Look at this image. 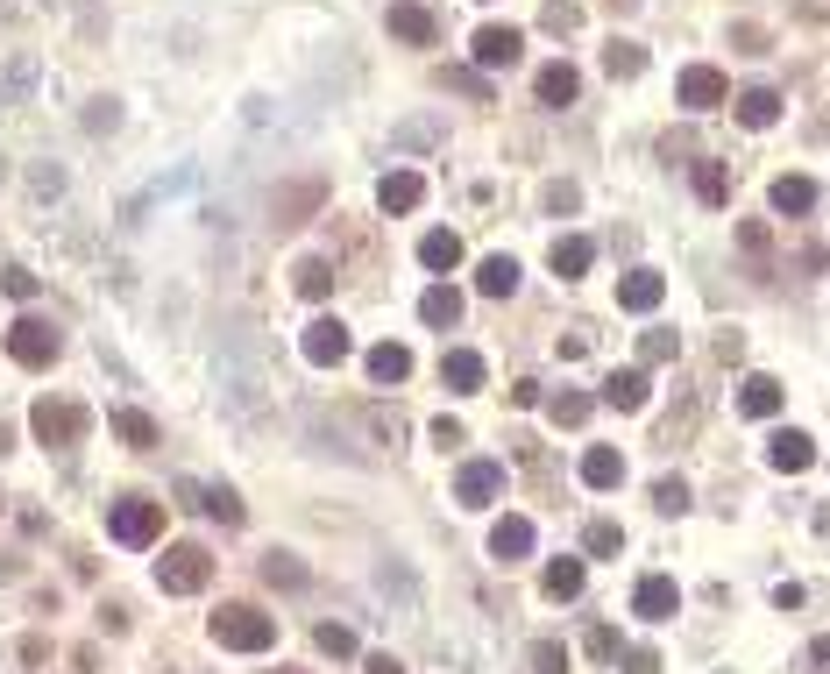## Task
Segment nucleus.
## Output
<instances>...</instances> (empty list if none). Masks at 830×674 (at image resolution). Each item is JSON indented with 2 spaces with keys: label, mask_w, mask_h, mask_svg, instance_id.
I'll use <instances>...</instances> for the list:
<instances>
[{
  "label": "nucleus",
  "mask_w": 830,
  "mask_h": 674,
  "mask_svg": "<svg viewBox=\"0 0 830 674\" xmlns=\"http://www.w3.org/2000/svg\"><path fill=\"white\" fill-rule=\"evenodd\" d=\"M320 199H327V185H320V178H298V185H284V192H277V228H298V220H306Z\"/></svg>",
  "instance_id": "f3484780"
},
{
  "label": "nucleus",
  "mask_w": 830,
  "mask_h": 674,
  "mask_svg": "<svg viewBox=\"0 0 830 674\" xmlns=\"http://www.w3.org/2000/svg\"><path fill=\"white\" fill-rule=\"evenodd\" d=\"M533 674H568V646H554V639H533Z\"/></svg>",
  "instance_id": "37998d69"
},
{
  "label": "nucleus",
  "mask_w": 830,
  "mask_h": 674,
  "mask_svg": "<svg viewBox=\"0 0 830 674\" xmlns=\"http://www.w3.org/2000/svg\"><path fill=\"white\" fill-rule=\"evenodd\" d=\"M774 213H809L816 206V178H774Z\"/></svg>",
  "instance_id": "2f4dec72"
},
{
  "label": "nucleus",
  "mask_w": 830,
  "mask_h": 674,
  "mask_svg": "<svg viewBox=\"0 0 830 674\" xmlns=\"http://www.w3.org/2000/svg\"><path fill=\"white\" fill-rule=\"evenodd\" d=\"M213 646H228V653H270L277 646V618H263L256 604H220L213 611Z\"/></svg>",
  "instance_id": "f257e3e1"
},
{
  "label": "nucleus",
  "mask_w": 830,
  "mask_h": 674,
  "mask_svg": "<svg viewBox=\"0 0 830 674\" xmlns=\"http://www.w3.org/2000/svg\"><path fill=\"white\" fill-rule=\"evenodd\" d=\"M384 29L398 36V43H440V15L426 8V0H391V8H384Z\"/></svg>",
  "instance_id": "0eeeda50"
},
{
  "label": "nucleus",
  "mask_w": 830,
  "mask_h": 674,
  "mask_svg": "<svg viewBox=\"0 0 830 674\" xmlns=\"http://www.w3.org/2000/svg\"><path fill=\"white\" fill-rule=\"evenodd\" d=\"M114 128H121V107L114 100H93L86 107V135H114Z\"/></svg>",
  "instance_id": "49530a36"
},
{
  "label": "nucleus",
  "mask_w": 830,
  "mask_h": 674,
  "mask_svg": "<svg viewBox=\"0 0 830 674\" xmlns=\"http://www.w3.org/2000/svg\"><path fill=\"white\" fill-rule=\"evenodd\" d=\"M440 384L447 391H483V355L476 348H447L440 355Z\"/></svg>",
  "instance_id": "a211bd4d"
},
{
  "label": "nucleus",
  "mask_w": 830,
  "mask_h": 674,
  "mask_svg": "<svg viewBox=\"0 0 830 674\" xmlns=\"http://www.w3.org/2000/svg\"><path fill=\"white\" fill-rule=\"evenodd\" d=\"M575 199H582L575 185H547V206H554V213H575Z\"/></svg>",
  "instance_id": "864d4df0"
},
{
  "label": "nucleus",
  "mask_w": 830,
  "mask_h": 674,
  "mask_svg": "<svg viewBox=\"0 0 830 674\" xmlns=\"http://www.w3.org/2000/svg\"><path fill=\"white\" fill-rule=\"evenodd\" d=\"M213 582V554L206 547H171L164 561H157V589L164 596H199Z\"/></svg>",
  "instance_id": "7ed1b4c3"
},
{
  "label": "nucleus",
  "mask_w": 830,
  "mask_h": 674,
  "mask_svg": "<svg viewBox=\"0 0 830 674\" xmlns=\"http://www.w3.org/2000/svg\"><path fill=\"white\" fill-rule=\"evenodd\" d=\"M625 667H632V674H660V653H653V646H632Z\"/></svg>",
  "instance_id": "603ef678"
},
{
  "label": "nucleus",
  "mask_w": 830,
  "mask_h": 674,
  "mask_svg": "<svg viewBox=\"0 0 830 674\" xmlns=\"http://www.w3.org/2000/svg\"><path fill=\"white\" fill-rule=\"evenodd\" d=\"M419 263H426V270H455V263H462V235H447V228H433V235L419 242Z\"/></svg>",
  "instance_id": "473e14b6"
},
{
  "label": "nucleus",
  "mask_w": 830,
  "mask_h": 674,
  "mask_svg": "<svg viewBox=\"0 0 830 674\" xmlns=\"http://www.w3.org/2000/svg\"><path fill=\"white\" fill-rule=\"evenodd\" d=\"M504 490V462H462L455 476V504H490Z\"/></svg>",
  "instance_id": "9b49d317"
},
{
  "label": "nucleus",
  "mask_w": 830,
  "mask_h": 674,
  "mask_svg": "<svg viewBox=\"0 0 830 674\" xmlns=\"http://www.w3.org/2000/svg\"><path fill=\"white\" fill-rule=\"evenodd\" d=\"M533 93H540V107H568V100L582 93V79H575V64H547L540 79H533Z\"/></svg>",
  "instance_id": "bb28decb"
},
{
  "label": "nucleus",
  "mask_w": 830,
  "mask_h": 674,
  "mask_svg": "<svg viewBox=\"0 0 830 674\" xmlns=\"http://www.w3.org/2000/svg\"><path fill=\"white\" fill-rule=\"evenodd\" d=\"M547 419H554V426H582V419H589V398H582V391H554V398H547Z\"/></svg>",
  "instance_id": "4c0bfd02"
},
{
  "label": "nucleus",
  "mask_w": 830,
  "mask_h": 674,
  "mask_svg": "<svg viewBox=\"0 0 830 674\" xmlns=\"http://www.w3.org/2000/svg\"><path fill=\"white\" fill-rule=\"evenodd\" d=\"M313 639H320V653H334V660H355V653H362V646H355V632H348V625H320V632H313Z\"/></svg>",
  "instance_id": "ea45409f"
},
{
  "label": "nucleus",
  "mask_w": 830,
  "mask_h": 674,
  "mask_svg": "<svg viewBox=\"0 0 830 674\" xmlns=\"http://www.w3.org/2000/svg\"><path fill=\"white\" fill-rule=\"evenodd\" d=\"M653 511H667V518L689 511V483H682V476H660V483H653Z\"/></svg>",
  "instance_id": "58836bf2"
},
{
  "label": "nucleus",
  "mask_w": 830,
  "mask_h": 674,
  "mask_svg": "<svg viewBox=\"0 0 830 674\" xmlns=\"http://www.w3.org/2000/svg\"><path fill=\"white\" fill-rule=\"evenodd\" d=\"M469 433H462V419H433V447H462Z\"/></svg>",
  "instance_id": "3c124183"
},
{
  "label": "nucleus",
  "mask_w": 830,
  "mask_h": 674,
  "mask_svg": "<svg viewBox=\"0 0 830 674\" xmlns=\"http://www.w3.org/2000/svg\"><path fill=\"white\" fill-rule=\"evenodd\" d=\"M362 674H405V667H398L391 653H369V660H362Z\"/></svg>",
  "instance_id": "6e6d98bb"
},
{
  "label": "nucleus",
  "mask_w": 830,
  "mask_h": 674,
  "mask_svg": "<svg viewBox=\"0 0 830 674\" xmlns=\"http://www.w3.org/2000/svg\"><path fill=\"white\" fill-rule=\"evenodd\" d=\"M291 284H298V298H313V306H320V298L334 291V263L327 256H306V263L291 270Z\"/></svg>",
  "instance_id": "7c9ffc66"
},
{
  "label": "nucleus",
  "mask_w": 830,
  "mask_h": 674,
  "mask_svg": "<svg viewBox=\"0 0 830 674\" xmlns=\"http://www.w3.org/2000/svg\"><path fill=\"white\" fill-rule=\"evenodd\" d=\"M36 270H22V263H8V270H0V291H8V298H36Z\"/></svg>",
  "instance_id": "c03bdc74"
},
{
  "label": "nucleus",
  "mask_w": 830,
  "mask_h": 674,
  "mask_svg": "<svg viewBox=\"0 0 830 674\" xmlns=\"http://www.w3.org/2000/svg\"><path fill=\"white\" fill-rule=\"evenodd\" d=\"M43 79V57L36 50H15L8 64H0V107H22V93Z\"/></svg>",
  "instance_id": "ddd939ff"
},
{
  "label": "nucleus",
  "mask_w": 830,
  "mask_h": 674,
  "mask_svg": "<svg viewBox=\"0 0 830 674\" xmlns=\"http://www.w3.org/2000/svg\"><path fill=\"white\" fill-rule=\"evenodd\" d=\"M632 611H639V618H653V625H660V618H674V611H682V589H674V582H667V575H646V582H639V589H632Z\"/></svg>",
  "instance_id": "4468645a"
},
{
  "label": "nucleus",
  "mask_w": 830,
  "mask_h": 674,
  "mask_svg": "<svg viewBox=\"0 0 830 674\" xmlns=\"http://www.w3.org/2000/svg\"><path fill=\"white\" fill-rule=\"evenodd\" d=\"M178 497H185L192 511L220 518V526H242V518H249V511H242V497H235L228 483H192V476H185V483H178Z\"/></svg>",
  "instance_id": "6e6552de"
},
{
  "label": "nucleus",
  "mask_w": 830,
  "mask_h": 674,
  "mask_svg": "<svg viewBox=\"0 0 830 674\" xmlns=\"http://www.w3.org/2000/svg\"><path fill=\"white\" fill-rule=\"evenodd\" d=\"M547 263H554V277H582V270L596 263V242H589V235H561V242L547 249Z\"/></svg>",
  "instance_id": "a878e982"
},
{
  "label": "nucleus",
  "mask_w": 830,
  "mask_h": 674,
  "mask_svg": "<svg viewBox=\"0 0 830 674\" xmlns=\"http://www.w3.org/2000/svg\"><path fill=\"white\" fill-rule=\"evenodd\" d=\"M809 660H816V667H830V639H809Z\"/></svg>",
  "instance_id": "4d7b16f0"
},
{
  "label": "nucleus",
  "mask_w": 830,
  "mask_h": 674,
  "mask_svg": "<svg viewBox=\"0 0 830 674\" xmlns=\"http://www.w3.org/2000/svg\"><path fill=\"white\" fill-rule=\"evenodd\" d=\"M731 114H738L745 128H774V121H781V93H774V86H752V93L731 100Z\"/></svg>",
  "instance_id": "aec40b11"
},
{
  "label": "nucleus",
  "mask_w": 830,
  "mask_h": 674,
  "mask_svg": "<svg viewBox=\"0 0 830 674\" xmlns=\"http://www.w3.org/2000/svg\"><path fill=\"white\" fill-rule=\"evenodd\" d=\"M29 426H36L43 447H79L93 419H86V405H71V398H43V405L29 412Z\"/></svg>",
  "instance_id": "39448f33"
},
{
  "label": "nucleus",
  "mask_w": 830,
  "mask_h": 674,
  "mask_svg": "<svg viewBox=\"0 0 830 674\" xmlns=\"http://www.w3.org/2000/svg\"><path fill=\"white\" fill-rule=\"evenodd\" d=\"M369 377H376V384H405V377H412V348H405V341H376V348H369Z\"/></svg>",
  "instance_id": "5701e85b"
},
{
  "label": "nucleus",
  "mask_w": 830,
  "mask_h": 674,
  "mask_svg": "<svg viewBox=\"0 0 830 674\" xmlns=\"http://www.w3.org/2000/svg\"><path fill=\"white\" fill-rule=\"evenodd\" d=\"M738 249H745V256H767V249H774L767 220H738Z\"/></svg>",
  "instance_id": "a18cd8bd"
},
{
  "label": "nucleus",
  "mask_w": 830,
  "mask_h": 674,
  "mask_svg": "<svg viewBox=\"0 0 830 674\" xmlns=\"http://www.w3.org/2000/svg\"><path fill=\"white\" fill-rule=\"evenodd\" d=\"M263 582H270V589H306L313 575L298 568V554H263Z\"/></svg>",
  "instance_id": "72a5a7b5"
},
{
  "label": "nucleus",
  "mask_w": 830,
  "mask_h": 674,
  "mask_svg": "<svg viewBox=\"0 0 830 674\" xmlns=\"http://www.w3.org/2000/svg\"><path fill=\"white\" fill-rule=\"evenodd\" d=\"M731 43H738L745 57H760V50H767V29H752V22H738V29H731Z\"/></svg>",
  "instance_id": "8fccbe9b"
},
{
  "label": "nucleus",
  "mask_w": 830,
  "mask_h": 674,
  "mask_svg": "<svg viewBox=\"0 0 830 674\" xmlns=\"http://www.w3.org/2000/svg\"><path fill=\"white\" fill-rule=\"evenodd\" d=\"M298 348H306V362H313V369H334V362H348V355H355V341H348V327H341V320H313Z\"/></svg>",
  "instance_id": "1a4fd4ad"
},
{
  "label": "nucleus",
  "mask_w": 830,
  "mask_h": 674,
  "mask_svg": "<svg viewBox=\"0 0 830 674\" xmlns=\"http://www.w3.org/2000/svg\"><path fill=\"white\" fill-rule=\"evenodd\" d=\"M284 674H291V667H284Z\"/></svg>",
  "instance_id": "bf43d9fd"
},
{
  "label": "nucleus",
  "mask_w": 830,
  "mask_h": 674,
  "mask_svg": "<svg viewBox=\"0 0 830 674\" xmlns=\"http://www.w3.org/2000/svg\"><path fill=\"white\" fill-rule=\"evenodd\" d=\"M639 355H646V362H674V355H682V334H667V327H653V334L639 341Z\"/></svg>",
  "instance_id": "79ce46f5"
},
{
  "label": "nucleus",
  "mask_w": 830,
  "mask_h": 674,
  "mask_svg": "<svg viewBox=\"0 0 830 674\" xmlns=\"http://www.w3.org/2000/svg\"><path fill=\"white\" fill-rule=\"evenodd\" d=\"M398 142H405V149H426V142H440V121H405Z\"/></svg>",
  "instance_id": "09e8293b"
},
{
  "label": "nucleus",
  "mask_w": 830,
  "mask_h": 674,
  "mask_svg": "<svg viewBox=\"0 0 830 674\" xmlns=\"http://www.w3.org/2000/svg\"><path fill=\"white\" fill-rule=\"evenodd\" d=\"M540 22H547L554 36H575V29H582V8H575V0H547V15H540Z\"/></svg>",
  "instance_id": "a19ab883"
},
{
  "label": "nucleus",
  "mask_w": 830,
  "mask_h": 674,
  "mask_svg": "<svg viewBox=\"0 0 830 674\" xmlns=\"http://www.w3.org/2000/svg\"><path fill=\"white\" fill-rule=\"evenodd\" d=\"M107 533L121 540V547H149L164 533V504H149V497H121V504H107Z\"/></svg>",
  "instance_id": "20e7f679"
},
{
  "label": "nucleus",
  "mask_w": 830,
  "mask_h": 674,
  "mask_svg": "<svg viewBox=\"0 0 830 674\" xmlns=\"http://www.w3.org/2000/svg\"><path fill=\"white\" fill-rule=\"evenodd\" d=\"M674 100H682L689 114H710V107L731 100V86H724V71H717V64H689L682 79H674Z\"/></svg>",
  "instance_id": "423d86ee"
},
{
  "label": "nucleus",
  "mask_w": 830,
  "mask_h": 674,
  "mask_svg": "<svg viewBox=\"0 0 830 674\" xmlns=\"http://www.w3.org/2000/svg\"><path fill=\"white\" fill-rule=\"evenodd\" d=\"M490 554L497 561H525L533 554V518H497L490 526Z\"/></svg>",
  "instance_id": "6ab92c4d"
},
{
  "label": "nucleus",
  "mask_w": 830,
  "mask_h": 674,
  "mask_svg": "<svg viewBox=\"0 0 830 674\" xmlns=\"http://www.w3.org/2000/svg\"><path fill=\"white\" fill-rule=\"evenodd\" d=\"M696 199H703V206H724V199H731V171H724V164H696Z\"/></svg>",
  "instance_id": "e433bc0d"
},
{
  "label": "nucleus",
  "mask_w": 830,
  "mask_h": 674,
  "mask_svg": "<svg viewBox=\"0 0 830 674\" xmlns=\"http://www.w3.org/2000/svg\"><path fill=\"white\" fill-rule=\"evenodd\" d=\"M767 462H774L781 476H802V469L816 462V447H809V433H795V426H781V433L767 440Z\"/></svg>",
  "instance_id": "2eb2a0df"
},
{
  "label": "nucleus",
  "mask_w": 830,
  "mask_h": 674,
  "mask_svg": "<svg viewBox=\"0 0 830 674\" xmlns=\"http://www.w3.org/2000/svg\"><path fill=\"white\" fill-rule=\"evenodd\" d=\"M476 291H483V298H511V291H518V263H511V256H483V263H476Z\"/></svg>",
  "instance_id": "cd10ccee"
},
{
  "label": "nucleus",
  "mask_w": 830,
  "mask_h": 674,
  "mask_svg": "<svg viewBox=\"0 0 830 674\" xmlns=\"http://www.w3.org/2000/svg\"><path fill=\"white\" fill-rule=\"evenodd\" d=\"M603 71H611V79H639V71H646V50H639L632 36H611V43H603Z\"/></svg>",
  "instance_id": "c756f323"
},
{
  "label": "nucleus",
  "mask_w": 830,
  "mask_h": 674,
  "mask_svg": "<svg viewBox=\"0 0 830 674\" xmlns=\"http://www.w3.org/2000/svg\"><path fill=\"white\" fill-rule=\"evenodd\" d=\"M582 483L589 490H618L625 483V455H618V447H589V455H582Z\"/></svg>",
  "instance_id": "b1692460"
},
{
  "label": "nucleus",
  "mask_w": 830,
  "mask_h": 674,
  "mask_svg": "<svg viewBox=\"0 0 830 674\" xmlns=\"http://www.w3.org/2000/svg\"><path fill=\"white\" fill-rule=\"evenodd\" d=\"M540 589L554 596V604H568V596H582V561H575V554H561V561H547V575H540Z\"/></svg>",
  "instance_id": "c85d7f7f"
},
{
  "label": "nucleus",
  "mask_w": 830,
  "mask_h": 674,
  "mask_svg": "<svg viewBox=\"0 0 830 674\" xmlns=\"http://www.w3.org/2000/svg\"><path fill=\"white\" fill-rule=\"evenodd\" d=\"M426 199V178L419 171H384V185H376V206L384 213H412Z\"/></svg>",
  "instance_id": "dca6fc26"
},
{
  "label": "nucleus",
  "mask_w": 830,
  "mask_h": 674,
  "mask_svg": "<svg viewBox=\"0 0 830 674\" xmlns=\"http://www.w3.org/2000/svg\"><path fill=\"white\" fill-rule=\"evenodd\" d=\"M603 405L646 412V377H639V369H611V377H603Z\"/></svg>",
  "instance_id": "393cba45"
},
{
  "label": "nucleus",
  "mask_w": 830,
  "mask_h": 674,
  "mask_svg": "<svg viewBox=\"0 0 830 674\" xmlns=\"http://www.w3.org/2000/svg\"><path fill=\"white\" fill-rule=\"evenodd\" d=\"M8 447H15V426H0V455H8Z\"/></svg>",
  "instance_id": "13d9d810"
},
{
  "label": "nucleus",
  "mask_w": 830,
  "mask_h": 674,
  "mask_svg": "<svg viewBox=\"0 0 830 674\" xmlns=\"http://www.w3.org/2000/svg\"><path fill=\"white\" fill-rule=\"evenodd\" d=\"M660 298H667V277H660V270H625V277H618V306H625V313H653Z\"/></svg>",
  "instance_id": "f8f14e48"
},
{
  "label": "nucleus",
  "mask_w": 830,
  "mask_h": 674,
  "mask_svg": "<svg viewBox=\"0 0 830 674\" xmlns=\"http://www.w3.org/2000/svg\"><path fill=\"white\" fill-rule=\"evenodd\" d=\"M419 320H426V327H455V320H462V291H455V284H426V291H419Z\"/></svg>",
  "instance_id": "4be33fe9"
},
{
  "label": "nucleus",
  "mask_w": 830,
  "mask_h": 674,
  "mask_svg": "<svg viewBox=\"0 0 830 674\" xmlns=\"http://www.w3.org/2000/svg\"><path fill=\"white\" fill-rule=\"evenodd\" d=\"M525 57V36L511 29V22H490V29H476V64L483 71H511Z\"/></svg>",
  "instance_id": "9d476101"
},
{
  "label": "nucleus",
  "mask_w": 830,
  "mask_h": 674,
  "mask_svg": "<svg viewBox=\"0 0 830 674\" xmlns=\"http://www.w3.org/2000/svg\"><path fill=\"white\" fill-rule=\"evenodd\" d=\"M582 554H596V561H611V554H625V533L611 526V518H589V533H582Z\"/></svg>",
  "instance_id": "f704fd0d"
},
{
  "label": "nucleus",
  "mask_w": 830,
  "mask_h": 674,
  "mask_svg": "<svg viewBox=\"0 0 830 674\" xmlns=\"http://www.w3.org/2000/svg\"><path fill=\"white\" fill-rule=\"evenodd\" d=\"M57 348H64V334H57L43 313H22V320L8 327V355H15L22 369H50V362H57Z\"/></svg>",
  "instance_id": "f03ea898"
},
{
  "label": "nucleus",
  "mask_w": 830,
  "mask_h": 674,
  "mask_svg": "<svg viewBox=\"0 0 830 674\" xmlns=\"http://www.w3.org/2000/svg\"><path fill=\"white\" fill-rule=\"evenodd\" d=\"M29 185H36V192H50V199H57V192H64V171H50V164H43V171H36V178H29Z\"/></svg>",
  "instance_id": "5fc2aeb1"
},
{
  "label": "nucleus",
  "mask_w": 830,
  "mask_h": 674,
  "mask_svg": "<svg viewBox=\"0 0 830 674\" xmlns=\"http://www.w3.org/2000/svg\"><path fill=\"white\" fill-rule=\"evenodd\" d=\"M781 398H788V391H781L774 377H745V384H738V412H745V419H774Z\"/></svg>",
  "instance_id": "412c9836"
},
{
  "label": "nucleus",
  "mask_w": 830,
  "mask_h": 674,
  "mask_svg": "<svg viewBox=\"0 0 830 674\" xmlns=\"http://www.w3.org/2000/svg\"><path fill=\"white\" fill-rule=\"evenodd\" d=\"M618 646H625L618 625H589V653H596V660H618Z\"/></svg>",
  "instance_id": "de8ad7c7"
},
{
  "label": "nucleus",
  "mask_w": 830,
  "mask_h": 674,
  "mask_svg": "<svg viewBox=\"0 0 830 674\" xmlns=\"http://www.w3.org/2000/svg\"><path fill=\"white\" fill-rule=\"evenodd\" d=\"M114 433L128 440V447H157L164 433H157V419H149V412H114Z\"/></svg>",
  "instance_id": "c9c22d12"
}]
</instances>
